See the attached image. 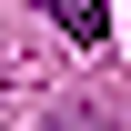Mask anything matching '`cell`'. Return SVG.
Segmentation results:
<instances>
[{"instance_id":"cell-1","label":"cell","mask_w":131,"mask_h":131,"mask_svg":"<svg viewBox=\"0 0 131 131\" xmlns=\"http://www.w3.org/2000/svg\"><path fill=\"white\" fill-rule=\"evenodd\" d=\"M40 10L61 20V30L81 40V50H101V30H111V10H101V0H40Z\"/></svg>"}]
</instances>
